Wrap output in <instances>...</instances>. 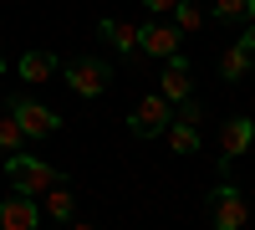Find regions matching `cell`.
Returning a JSON list of instances; mask_svg holds the SVG:
<instances>
[{
    "label": "cell",
    "mask_w": 255,
    "mask_h": 230,
    "mask_svg": "<svg viewBox=\"0 0 255 230\" xmlns=\"http://www.w3.org/2000/svg\"><path fill=\"white\" fill-rule=\"evenodd\" d=\"M174 123V102L168 97H158V92H148L138 108H133V118H128V128H133L138 138H163V128Z\"/></svg>",
    "instance_id": "5"
},
{
    "label": "cell",
    "mask_w": 255,
    "mask_h": 230,
    "mask_svg": "<svg viewBox=\"0 0 255 230\" xmlns=\"http://www.w3.org/2000/svg\"><path fill=\"white\" fill-rule=\"evenodd\" d=\"M143 5H148V15H174L179 0H143Z\"/></svg>",
    "instance_id": "19"
},
{
    "label": "cell",
    "mask_w": 255,
    "mask_h": 230,
    "mask_svg": "<svg viewBox=\"0 0 255 230\" xmlns=\"http://www.w3.org/2000/svg\"><path fill=\"white\" fill-rule=\"evenodd\" d=\"M0 77H5V56H0Z\"/></svg>",
    "instance_id": "22"
},
{
    "label": "cell",
    "mask_w": 255,
    "mask_h": 230,
    "mask_svg": "<svg viewBox=\"0 0 255 230\" xmlns=\"http://www.w3.org/2000/svg\"><path fill=\"white\" fill-rule=\"evenodd\" d=\"M138 51L158 56V61L179 56V26H168V20H148V26H138Z\"/></svg>",
    "instance_id": "6"
},
{
    "label": "cell",
    "mask_w": 255,
    "mask_h": 230,
    "mask_svg": "<svg viewBox=\"0 0 255 230\" xmlns=\"http://www.w3.org/2000/svg\"><path fill=\"white\" fill-rule=\"evenodd\" d=\"M215 15L225 26H245V20H255V0H215Z\"/></svg>",
    "instance_id": "15"
},
{
    "label": "cell",
    "mask_w": 255,
    "mask_h": 230,
    "mask_svg": "<svg viewBox=\"0 0 255 230\" xmlns=\"http://www.w3.org/2000/svg\"><path fill=\"white\" fill-rule=\"evenodd\" d=\"M72 190H67V184H51V190L46 195H41V215H46V220H56V225H67L72 220Z\"/></svg>",
    "instance_id": "12"
},
{
    "label": "cell",
    "mask_w": 255,
    "mask_h": 230,
    "mask_svg": "<svg viewBox=\"0 0 255 230\" xmlns=\"http://www.w3.org/2000/svg\"><path fill=\"white\" fill-rule=\"evenodd\" d=\"M5 113L20 123V133H26V138H51V133L61 128L56 108H46V102H31V97H10V108H5Z\"/></svg>",
    "instance_id": "3"
},
{
    "label": "cell",
    "mask_w": 255,
    "mask_h": 230,
    "mask_svg": "<svg viewBox=\"0 0 255 230\" xmlns=\"http://www.w3.org/2000/svg\"><path fill=\"white\" fill-rule=\"evenodd\" d=\"M5 179H10V190H15V195H26V200H41V195L51 190V184H67L56 164H46V159H31V154H10V164H5Z\"/></svg>",
    "instance_id": "1"
},
{
    "label": "cell",
    "mask_w": 255,
    "mask_h": 230,
    "mask_svg": "<svg viewBox=\"0 0 255 230\" xmlns=\"http://www.w3.org/2000/svg\"><path fill=\"white\" fill-rule=\"evenodd\" d=\"M15 72L31 82V87H41V82H51V77H61V61L51 56V51H26L15 61Z\"/></svg>",
    "instance_id": "9"
},
{
    "label": "cell",
    "mask_w": 255,
    "mask_h": 230,
    "mask_svg": "<svg viewBox=\"0 0 255 230\" xmlns=\"http://www.w3.org/2000/svg\"><path fill=\"white\" fill-rule=\"evenodd\" d=\"M67 230H97V225H87V220H67Z\"/></svg>",
    "instance_id": "21"
},
{
    "label": "cell",
    "mask_w": 255,
    "mask_h": 230,
    "mask_svg": "<svg viewBox=\"0 0 255 230\" xmlns=\"http://www.w3.org/2000/svg\"><path fill=\"white\" fill-rule=\"evenodd\" d=\"M174 26H179V31H199V26H204L199 5H189V0H179V5H174Z\"/></svg>",
    "instance_id": "17"
},
{
    "label": "cell",
    "mask_w": 255,
    "mask_h": 230,
    "mask_svg": "<svg viewBox=\"0 0 255 230\" xmlns=\"http://www.w3.org/2000/svg\"><path fill=\"white\" fill-rule=\"evenodd\" d=\"M245 195L235 190V184H215V190H209V225H215V230H240L245 225Z\"/></svg>",
    "instance_id": "4"
},
{
    "label": "cell",
    "mask_w": 255,
    "mask_h": 230,
    "mask_svg": "<svg viewBox=\"0 0 255 230\" xmlns=\"http://www.w3.org/2000/svg\"><path fill=\"white\" fill-rule=\"evenodd\" d=\"M250 138H255V123H250V118H230L225 128H220V154H225V164L240 159V154L250 149Z\"/></svg>",
    "instance_id": "10"
},
{
    "label": "cell",
    "mask_w": 255,
    "mask_h": 230,
    "mask_svg": "<svg viewBox=\"0 0 255 230\" xmlns=\"http://www.w3.org/2000/svg\"><path fill=\"white\" fill-rule=\"evenodd\" d=\"M158 97H168V102H184V97H194V72H189V61H184V56H168V61H163Z\"/></svg>",
    "instance_id": "7"
},
{
    "label": "cell",
    "mask_w": 255,
    "mask_h": 230,
    "mask_svg": "<svg viewBox=\"0 0 255 230\" xmlns=\"http://www.w3.org/2000/svg\"><path fill=\"white\" fill-rule=\"evenodd\" d=\"M250 67H255V56H250L245 46H230V51L220 56V77H225V82H240Z\"/></svg>",
    "instance_id": "14"
},
{
    "label": "cell",
    "mask_w": 255,
    "mask_h": 230,
    "mask_svg": "<svg viewBox=\"0 0 255 230\" xmlns=\"http://www.w3.org/2000/svg\"><path fill=\"white\" fill-rule=\"evenodd\" d=\"M97 36H102V41H113V51H123V56H133V51H138V26H128V20H118V15L97 20Z\"/></svg>",
    "instance_id": "11"
},
{
    "label": "cell",
    "mask_w": 255,
    "mask_h": 230,
    "mask_svg": "<svg viewBox=\"0 0 255 230\" xmlns=\"http://www.w3.org/2000/svg\"><path fill=\"white\" fill-rule=\"evenodd\" d=\"M163 138H168V149H174V154H194L199 149V128H194V123H168V128H163Z\"/></svg>",
    "instance_id": "13"
},
{
    "label": "cell",
    "mask_w": 255,
    "mask_h": 230,
    "mask_svg": "<svg viewBox=\"0 0 255 230\" xmlns=\"http://www.w3.org/2000/svg\"><path fill=\"white\" fill-rule=\"evenodd\" d=\"M240 46H245V51H250V56H255V20H250V31H245V36H240Z\"/></svg>",
    "instance_id": "20"
},
{
    "label": "cell",
    "mask_w": 255,
    "mask_h": 230,
    "mask_svg": "<svg viewBox=\"0 0 255 230\" xmlns=\"http://www.w3.org/2000/svg\"><path fill=\"white\" fill-rule=\"evenodd\" d=\"M0 230H41V205L26 195L0 200Z\"/></svg>",
    "instance_id": "8"
},
{
    "label": "cell",
    "mask_w": 255,
    "mask_h": 230,
    "mask_svg": "<svg viewBox=\"0 0 255 230\" xmlns=\"http://www.w3.org/2000/svg\"><path fill=\"white\" fill-rule=\"evenodd\" d=\"M174 118H179V123H194V128H199V102H194V97L174 102Z\"/></svg>",
    "instance_id": "18"
},
{
    "label": "cell",
    "mask_w": 255,
    "mask_h": 230,
    "mask_svg": "<svg viewBox=\"0 0 255 230\" xmlns=\"http://www.w3.org/2000/svg\"><path fill=\"white\" fill-rule=\"evenodd\" d=\"M61 77H67V87H72L77 97H102V92H108V82H113V67H108V61H97V56H77Z\"/></svg>",
    "instance_id": "2"
},
{
    "label": "cell",
    "mask_w": 255,
    "mask_h": 230,
    "mask_svg": "<svg viewBox=\"0 0 255 230\" xmlns=\"http://www.w3.org/2000/svg\"><path fill=\"white\" fill-rule=\"evenodd\" d=\"M0 154H26V133H20V123L10 113L0 118Z\"/></svg>",
    "instance_id": "16"
}]
</instances>
